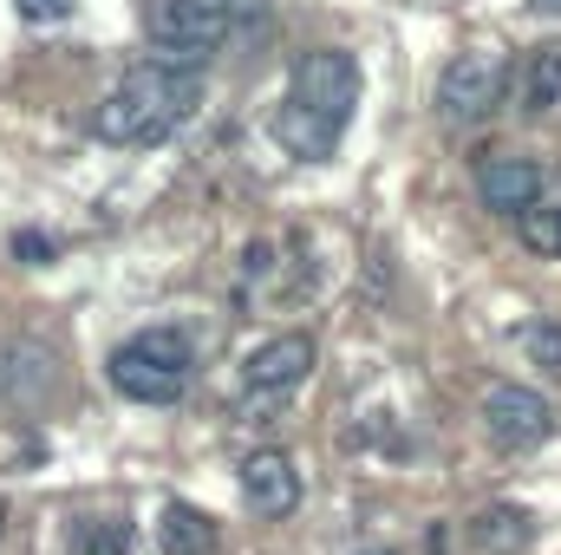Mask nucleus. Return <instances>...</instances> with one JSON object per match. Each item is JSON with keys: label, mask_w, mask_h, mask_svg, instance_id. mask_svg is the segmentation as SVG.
<instances>
[{"label": "nucleus", "mask_w": 561, "mask_h": 555, "mask_svg": "<svg viewBox=\"0 0 561 555\" xmlns=\"http://www.w3.org/2000/svg\"><path fill=\"white\" fill-rule=\"evenodd\" d=\"M353 105H359V66L353 53L340 46H313L294 59L287 72V99L275 112V138L287 157H333L346 125H353Z\"/></svg>", "instance_id": "obj_1"}, {"label": "nucleus", "mask_w": 561, "mask_h": 555, "mask_svg": "<svg viewBox=\"0 0 561 555\" xmlns=\"http://www.w3.org/2000/svg\"><path fill=\"white\" fill-rule=\"evenodd\" d=\"M196 105H203V72H196V66L144 59V66H131V72L99 99L92 132L105 144H157V138H170Z\"/></svg>", "instance_id": "obj_2"}, {"label": "nucleus", "mask_w": 561, "mask_h": 555, "mask_svg": "<svg viewBox=\"0 0 561 555\" xmlns=\"http://www.w3.org/2000/svg\"><path fill=\"white\" fill-rule=\"evenodd\" d=\"M190 366H196V347L183 327H144L131 333L118 353H112V386L138 406H176L183 386H190Z\"/></svg>", "instance_id": "obj_3"}, {"label": "nucleus", "mask_w": 561, "mask_h": 555, "mask_svg": "<svg viewBox=\"0 0 561 555\" xmlns=\"http://www.w3.org/2000/svg\"><path fill=\"white\" fill-rule=\"evenodd\" d=\"M229 33H236L229 13L209 7V0H157V7H150V46H157L163 66H196V72H203V59H209Z\"/></svg>", "instance_id": "obj_4"}, {"label": "nucleus", "mask_w": 561, "mask_h": 555, "mask_svg": "<svg viewBox=\"0 0 561 555\" xmlns=\"http://www.w3.org/2000/svg\"><path fill=\"white\" fill-rule=\"evenodd\" d=\"M483 431H490V444H496V451L523 457V451L549 444V431H556V406H549L536 386L503 380V386H490V393H483Z\"/></svg>", "instance_id": "obj_5"}, {"label": "nucleus", "mask_w": 561, "mask_h": 555, "mask_svg": "<svg viewBox=\"0 0 561 555\" xmlns=\"http://www.w3.org/2000/svg\"><path fill=\"white\" fill-rule=\"evenodd\" d=\"M496 99H503V66H496L490 53H457V59L444 66V79H437V105H444V118H457V125L490 118Z\"/></svg>", "instance_id": "obj_6"}, {"label": "nucleus", "mask_w": 561, "mask_h": 555, "mask_svg": "<svg viewBox=\"0 0 561 555\" xmlns=\"http://www.w3.org/2000/svg\"><path fill=\"white\" fill-rule=\"evenodd\" d=\"M313 373V340L307 333H275L242 360V393L249 399H280Z\"/></svg>", "instance_id": "obj_7"}, {"label": "nucleus", "mask_w": 561, "mask_h": 555, "mask_svg": "<svg viewBox=\"0 0 561 555\" xmlns=\"http://www.w3.org/2000/svg\"><path fill=\"white\" fill-rule=\"evenodd\" d=\"M477 196H483V209H496V216H529V209L542 203V163L523 157V150L483 157V163H477Z\"/></svg>", "instance_id": "obj_8"}, {"label": "nucleus", "mask_w": 561, "mask_h": 555, "mask_svg": "<svg viewBox=\"0 0 561 555\" xmlns=\"http://www.w3.org/2000/svg\"><path fill=\"white\" fill-rule=\"evenodd\" d=\"M242 497H249V510L255 517H294V503H300V471H294V457L287 451H249L242 457Z\"/></svg>", "instance_id": "obj_9"}, {"label": "nucleus", "mask_w": 561, "mask_h": 555, "mask_svg": "<svg viewBox=\"0 0 561 555\" xmlns=\"http://www.w3.org/2000/svg\"><path fill=\"white\" fill-rule=\"evenodd\" d=\"M46 386H53V353L33 340H0V399L33 406Z\"/></svg>", "instance_id": "obj_10"}, {"label": "nucleus", "mask_w": 561, "mask_h": 555, "mask_svg": "<svg viewBox=\"0 0 561 555\" xmlns=\"http://www.w3.org/2000/svg\"><path fill=\"white\" fill-rule=\"evenodd\" d=\"M157 543H163V555H216V523L196 503H163Z\"/></svg>", "instance_id": "obj_11"}, {"label": "nucleus", "mask_w": 561, "mask_h": 555, "mask_svg": "<svg viewBox=\"0 0 561 555\" xmlns=\"http://www.w3.org/2000/svg\"><path fill=\"white\" fill-rule=\"evenodd\" d=\"M516 92H523V112H536V118H549V112H556V105H561V46H536V53L523 59Z\"/></svg>", "instance_id": "obj_12"}, {"label": "nucleus", "mask_w": 561, "mask_h": 555, "mask_svg": "<svg viewBox=\"0 0 561 555\" xmlns=\"http://www.w3.org/2000/svg\"><path fill=\"white\" fill-rule=\"evenodd\" d=\"M470 536H477L490 555H516V550H529V536H536V530H529V517H523V510L496 503V510H483V517L470 523Z\"/></svg>", "instance_id": "obj_13"}, {"label": "nucleus", "mask_w": 561, "mask_h": 555, "mask_svg": "<svg viewBox=\"0 0 561 555\" xmlns=\"http://www.w3.org/2000/svg\"><path fill=\"white\" fill-rule=\"evenodd\" d=\"M523 223V242L536 249V256H561V196L556 203H536L529 216H516Z\"/></svg>", "instance_id": "obj_14"}, {"label": "nucleus", "mask_w": 561, "mask_h": 555, "mask_svg": "<svg viewBox=\"0 0 561 555\" xmlns=\"http://www.w3.org/2000/svg\"><path fill=\"white\" fill-rule=\"evenodd\" d=\"M523 347L536 353V366H556V373H561V327H549V320H529V327H523Z\"/></svg>", "instance_id": "obj_15"}, {"label": "nucleus", "mask_w": 561, "mask_h": 555, "mask_svg": "<svg viewBox=\"0 0 561 555\" xmlns=\"http://www.w3.org/2000/svg\"><path fill=\"white\" fill-rule=\"evenodd\" d=\"M13 13L46 26V20H66V13H72V0H13Z\"/></svg>", "instance_id": "obj_16"}, {"label": "nucleus", "mask_w": 561, "mask_h": 555, "mask_svg": "<svg viewBox=\"0 0 561 555\" xmlns=\"http://www.w3.org/2000/svg\"><path fill=\"white\" fill-rule=\"evenodd\" d=\"M209 7H222V13H229V26H255V20L268 13V0H209Z\"/></svg>", "instance_id": "obj_17"}, {"label": "nucleus", "mask_w": 561, "mask_h": 555, "mask_svg": "<svg viewBox=\"0 0 561 555\" xmlns=\"http://www.w3.org/2000/svg\"><path fill=\"white\" fill-rule=\"evenodd\" d=\"M13 256H26V262H53V242L26 229V236H13Z\"/></svg>", "instance_id": "obj_18"}, {"label": "nucleus", "mask_w": 561, "mask_h": 555, "mask_svg": "<svg viewBox=\"0 0 561 555\" xmlns=\"http://www.w3.org/2000/svg\"><path fill=\"white\" fill-rule=\"evenodd\" d=\"M79 555H131V550H125V536H92Z\"/></svg>", "instance_id": "obj_19"}, {"label": "nucleus", "mask_w": 561, "mask_h": 555, "mask_svg": "<svg viewBox=\"0 0 561 555\" xmlns=\"http://www.w3.org/2000/svg\"><path fill=\"white\" fill-rule=\"evenodd\" d=\"M536 7H542V13H561V0H536Z\"/></svg>", "instance_id": "obj_20"}, {"label": "nucleus", "mask_w": 561, "mask_h": 555, "mask_svg": "<svg viewBox=\"0 0 561 555\" xmlns=\"http://www.w3.org/2000/svg\"><path fill=\"white\" fill-rule=\"evenodd\" d=\"M0 536H7V503H0Z\"/></svg>", "instance_id": "obj_21"}, {"label": "nucleus", "mask_w": 561, "mask_h": 555, "mask_svg": "<svg viewBox=\"0 0 561 555\" xmlns=\"http://www.w3.org/2000/svg\"><path fill=\"white\" fill-rule=\"evenodd\" d=\"M366 555H392V550H366Z\"/></svg>", "instance_id": "obj_22"}]
</instances>
